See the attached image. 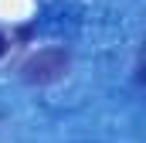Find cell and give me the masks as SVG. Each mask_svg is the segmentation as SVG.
<instances>
[{
  "label": "cell",
  "instance_id": "6da1fadb",
  "mask_svg": "<svg viewBox=\"0 0 146 143\" xmlns=\"http://www.w3.org/2000/svg\"><path fill=\"white\" fill-rule=\"evenodd\" d=\"M68 65H72V51L61 48V44H51V48L34 51V55L21 65V78H24L27 85H51V82H58V78L68 72Z\"/></svg>",
  "mask_w": 146,
  "mask_h": 143
},
{
  "label": "cell",
  "instance_id": "7a4b0ae2",
  "mask_svg": "<svg viewBox=\"0 0 146 143\" xmlns=\"http://www.w3.org/2000/svg\"><path fill=\"white\" fill-rule=\"evenodd\" d=\"M7 48H10V41H7V34H3V31H0V58L7 55Z\"/></svg>",
  "mask_w": 146,
  "mask_h": 143
}]
</instances>
